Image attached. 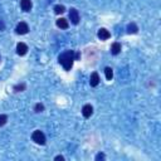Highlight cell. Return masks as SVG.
Instances as JSON below:
<instances>
[{
	"label": "cell",
	"mask_w": 161,
	"mask_h": 161,
	"mask_svg": "<svg viewBox=\"0 0 161 161\" xmlns=\"http://www.w3.org/2000/svg\"><path fill=\"white\" fill-rule=\"evenodd\" d=\"M110 37H111V34H110V31L107 30V29L101 28V29L98 30V38H100L101 40H107Z\"/></svg>",
	"instance_id": "obj_8"
},
{
	"label": "cell",
	"mask_w": 161,
	"mask_h": 161,
	"mask_svg": "<svg viewBox=\"0 0 161 161\" xmlns=\"http://www.w3.org/2000/svg\"><path fill=\"white\" fill-rule=\"evenodd\" d=\"M27 52H28V47H27V44H24V43H19L16 46V53L19 56H25Z\"/></svg>",
	"instance_id": "obj_7"
},
{
	"label": "cell",
	"mask_w": 161,
	"mask_h": 161,
	"mask_svg": "<svg viewBox=\"0 0 161 161\" xmlns=\"http://www.w3.org/2000/svg\"><path fill=\"white\" fill-rule=\"evenodd\" d=\"M64 12H66V8H64L63 5H56L54 6V13L56 14H62Z\"/></svg>",
	"instance_id": "obj_14"
},
{
	"label": "cell",
	"mask_w": 161,
	"mask_h": 161,
	"mask_svg": "<svg viewBox=\"0 0 161 161\" xmlns=\"http://www.w3.org/2000/svg\"><path fill=\"white\" fill-rule=\"evenodd\" d=\"M8 121V116L6 115H0V126H4Z\"/></svg>",
	"instance_id": "obj_15"
},
{
	"label": "cell",
	"mask_w": 161,
	"mask_h": 161,
	"mask_svg": "<svg viewBox=\"0 0 161 161\" xmlns=\"http://www.w3.org/2000/svg\"><path fill=\"white\" fill-rule=\"evenodd\" d=\"M100 76H98V73L97 72H93L91 74V78H90V84L92 86V87H96V86H98L100 83Z\"/></svg>",
	"instance_id": "obj_6"
},
{
	"label": "cell",
	"mask_w": 161,
	"mask_h": 161,
	"mask_svg": "<svg viewBox=\"0 0 161 161\" xmlns=\"http://www.w3.org/2000/svg\"><path fill=\"white\" fill-rule=\"evenodd\" d=\"M25 88V84H18V86H15L14 87V90L16 91V92H20V91H23Z\"/></svg>",
	"instance_id": "obj_17"
},
{
	"label": "cell",
	"mask_w": 161,
	"mask_h": 161,
	"mask_svg": "<svg viewBox=\"0 0 161 161\" xmlns=\"http://www.w3.org/2000/svg\"><path fill=\"white\" fill-rule=\"evenodd\" d=\"M31 138H33V141L38 145H44L46 144V136L44 134H43L40 130H37L33 132V135H31Z\"/></svg>",
	"instance_id": "obj_2"
},
{
	"label": "cell",
	"mask_w": 161,
	"mask_h": 161,
	"mask_svg": "<svg viewBox=\"0 0 161 161\" xmlns=\"http://www.w3.org/2000/svg\"><path fill=\"white\" fill-rule=\"evenodd\" d=\"M4 29V24H3V21L0 20V30H3Z\"/></svg>",
	"instance_id": "obj_20"
},
{
	"label": "cell",
	"mask_w": 161,
	"mask_h": 161,
	"mask_svg": "<svg viewBox=\"0 0 161 161\" xmlns=\"http://www.w3.org/2000/svg\"><path fill=\"white\" fill-rule=\"evenodd\" d=\"M137 31H138V28H137V25L135 23H131V24L127 25V33L128 34H136Z\"/></svg>",
	"instance_id": "obj_12"
},
{
	"label": "cell",
	"mask_w": 161,
	"mask_h": 161,
	"mask_svg": "<svg viewBox=\"0 0 161 161\" xmlns=\"http://www.w3.org/2000/svg\"><path fill=\"white\" fill-rule=\"evenodd\" d=\"M54 160H56V161H59V160H60V161H63V160H64V157H63V156H60V155H58V156H56V159H54Z\"/></svg>",
	"instance_id": "obj_19"
},
{
	"label": "cell",
	"mask_w": 161,
	"mask_h": 161,
	"mask_svg": "<svg viewBox=\"0 0 161 161\" xmlns=\"http://www.w3.org/2000/svg\"><path fill=\"white\" fill-rule=\"evenodd\" d=\"M57 27H59L60 29H67L69 27L68 24V20L67 19H64V18H60L57 20Z\"/></svg>",
	"instance_id": "obj_10"
},
{
	"label": "cell",
	"mask_w": 161,
	"mask_h": 161,
	"mask_svg": "<svg viewBox=\"0 0 161 161\" xmlns=\"http://www.w3.org/2000/svg\"><path fill=\"white\" fill-rule=\"evenodd\" d=\"M15 30H16L18 34H27L28 30H29V27H28V24L25 23V21H20V23L16 25Z\"/></svg>",
	"instance_id": "obj_4"
},
{
	"label": "cell",
	"mask_w": 161,
	"mask_h": 161,
	"mask_svg": "<svg viewBox=\"0 0 161 161\" xmlns=\"http://www.w3.org/2000/svg\"><path fill=\"white\" fill-rule=\"evenodd\" d=\"M93 113V107L91 104H84L83 108H82V115L86 117V119H88V117H91Z\"/></svg>",
	"instance_id": "obj_5"
},
{
	"label": "cell",
	"mask_w": 161,
	"mask_h": 161,
	"mask_svg": "<svg viewBox=\"0 0 161 161\" xmlns=\"http://www.w3.org/2000/svg\"><path fill=\"white\" fill-rule=\"evenodd\" d=\"M120 52H121V44L120 43H113L112 47H111V53L113 56H117Z\"/></svg>",
	"instance_id": "obj_11"
},
{
	"label": "cell",
	"mask_w": 161,
	"mask_h": 161,
	"mask_svg": "<svg viewBox=\"0 0 161 161\" xmlns=\"http://www.w3.org/2000/svg\"><path fill=\"white\" fill-rule=\"evenodd\" d=\"M59 63L63 66V68L66 71H69L73 66V62H74V52L73 50H66L63 52L62 54L58 58Z\"/></svg>",
	"instance_id": "obj_1"
},
{
	"label": "cell",
	"mask_w": 161,
	"mask_h": 161,
	"mask_svg": "<svg viewBox=\"0 0 161 161\" xmlns=\"http://www.w3.org/2000/svg\"><path fill=\"white\" fill-rule=\"evenodd\" d=\"M104 74H106V78L108 79V81H111L112 77H113V71H112V68L106 67V68H104Z\"/></svg>",
	"instance_id": "obj_13"
},
{
	"label": "cell",
	"mask_w": 161,
	"mask_h": 161,
	"mask_svg": "<svg viewBox=\"0 0 161 161\" xmlns=\"http://www.w3.org/2000/svg\"><path fill=\"white\" fill-rule=\"evenodd\" d=\"M69 19H71V21H72V24H74V25H77V24L79 23V13H78L77 9L72 8V9L69 10Z\"/></svg>",
	"instance_id": "obj_3"
},
{
	"label": "cell",
	"mask_w": 161,
	"mask_h": 161,
	"mask_svg": "<svg viewBox=\"0 0 161 161\" xmlns=\"http://www.w3.org/2000/svg\"><path fill=\"white\" fill-rule=\"evenodd\" d=\"M20 6H21V9H23L24 12H29V10L31 9V2H30V0H21Z\"/></svg>",
	"instance_id": "obj_9"
},
{
	"label": "cell",
	"mask_w": 161,
	"mask_h": 161,
	"mask_svg": "<svg viewBox=\"0 0 161 161\" xmlns=\"http://www.w3.org/2000/svg\"><path fill=\"white\" fill-rule=\"evenodd\" d=\"M96 160H104V155L103 154H98L96 156Z\"/></svg>",
	"instance_id": "obj_18"
},
{
	"label": "cell",
	"mask_w": 161,
	"mask_h": 161,
	"mask_svg": "<svg viewBox=\"0 0 161 161\" xmlns=\"http://www.w3.org/2000/svg\"><path fill=\"white\" fill-rule=\"evenodd\" d=\"M34 110H35V112H43V111H44V106H43L42 103H37Z\"/></svg>",
	"instance_id": "obj_16"
}]
</instances>
